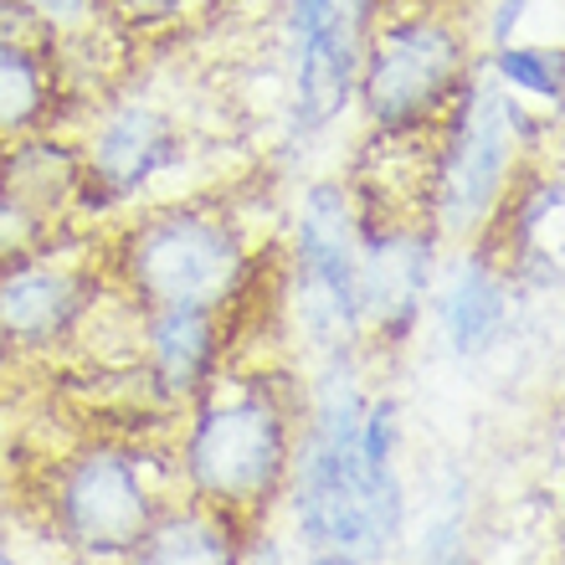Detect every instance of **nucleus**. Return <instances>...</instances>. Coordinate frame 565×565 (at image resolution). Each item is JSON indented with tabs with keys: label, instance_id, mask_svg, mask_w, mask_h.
Returning <instances> with one entry per match:
<instances>
[{
	"label": "nucleus",
	"instance_id": "1",
	"mask_svg": "<svg viewBox=\"0 0 565 565\" xmlns=\"http://www.w3.org/2000/svg\"><path fill=\"white\" fill-rule=\"evenodd\" d=\"M355 355L360 350L324 355V371L303 396V431H294L282 499L309 565H381L406 535L402 473H365L360 462L365 391Z\"/></svg>",
	"mask_w": 565,
	"mask_h": 565
},
{
	"label": "nucleus",
	"instance_id": "2",
	"mask_svg": "<svg viewBox=\"0 0 565 565\" xmlns=\"http://www.w3.org/2000/svg\"><path fill=\"white\" fill-rule=\"evenodd\" d=\"M253 242L226 206L170 201L124 216L108 237L104 273L139 309L191 303L226 313L253 282Z\"/></svg>",
	"mask_w": 565,
	"mask_h": 565
},
{
	"label": "nucleus",
	"instance_id": "3",
	"mask_svg": "<svg viewBox=\"0 0 565 565\" xmlns=\"http://www.w3.org/2000/svg\"><path fill=\"white\" fill-rule=\"evenodd\" d=\"M540 145V124L509 88H499L478 62L462 93L452 98L427 149V195L422 216L437 232V242H473L504 206L509 185L530 164V149Z\"/></svg>",
	"mask_w": 565,
	"mask_h": 565
},
{
	"label": "nucleus",
	"instance_id": "4",
	"mask_svg": "<svg viewBox=\"0 0 565 565\" xmlns=\"http://www.w3.org/2000/svg\"><path fill=\"white\" fill-rule=\"evenodd\" d=\"M473 67V26L452 0H386L360 46L355 108L371 135H431Z\"/></svg>",
	"mask_w": 565,
	"mask_h": 565
},
{
	"label": "nucleus",
	"instance_id": "5",
	"mask_svg": "<svg viewBox=\"0 0 565 565\" xmlns=\"http://www.w3.org/2000/svg\"><path fill=\"white\" fill-rule=\"evenodd\" d=\"M294 406L268 381L206 396L180 443L185 493L195 504H211L232 520L253 524L282 499L288 462H294Z\"/></svg>",
	"mask_w": 565,
	"mask_h": 565
},
{
	"label": "nucleus",
	"instance_id": "6",
	"mask_svg": "<svg viewBox=\"0 0 565 565\" xmlns=\"http://www.w3.org/2000/svg\"><path fill=\"white\" fill-rule=\"evenodd\" d=\"M360 232L365 206L350 180H309L288 226V303L319 360L360 350Z\"/></svg>",
	"mask_w": 565,
	"mask_h": 565
},
{
	"label": "nucleus",
	"instance_id": "7",
	"mask_svg": "<svg viewBox=\"0 0 565 565\" xmlns=\"http://www.w3.org/2000/svg\"><path fill=\"white\" fill-rule=\"evenodd\" d=\"M52 530L83 565H119L164 514L154 458L119 443H88L67 452L46 483Z\"/></svg>",
	"mask_w": 565,
	"mask_h": 565
},
{
	"label": "nucleus",
	"instance_id": "8",
	"mask_svg": "<svg viewBox=\"0 0 565 565\" xmlns=\"http://www.w3.org/2000/svg\"><path fill=\"white\" fill-rule=\"evenodd\" d=\"M83 149V195L77 211L114 216V211L145 201L160 180H170L191 154L185 124L145 93H119L104 108H93L88 129L77 135Z\"/></svg>",
	"mask_w": 565,
	"mask_h": 565
},
{
	"label": "nucleus",
	"instance_id": "9",
	"mask_svg": "<svg viewBox=\"0 0 565 565\" xmlns=\"http://www.w3.org/2000/svg\"><path fill=\"white\" fill-rule=\"evenodd\" d=\"M278 36L288 62V139H319L355 108L365 31L329 0H278Z\"/></svg>",
	"mask_w": 565,
	"mask_h": 565
},
{
	"label": "nucleus",
	"instance_id": "10",
	"mask_svg": "<svg viewBox=\"0 0 565 565\" xmlns=\"http://www.w3.org/2000/svg\"><path fill=\"white\" fill-rule=\"evenodd\" d=\"M57 237L42 253L0 268V340L15 355H52L67 344L104 288V257L57 253Z\"/></svg>",
	"mask_w": 565,
	"mask_h": 565
},
{
	"label": "nucleus",
	"instance_id": "11",
	"mask_svg": "<svg viewBox=\"0 0 565 565\" xmlns=\"http://www.w3.org/2000/svg\"><path fill=\"white\" fill-rule=\"evenodd\" d=\"M437 232L427 216H365L360 232V324L381 344H406L437 282Z\"/></svg>",
	"mask_w": 565,
	"mask_h": 565
},
{
	"label": "nucleus",
	"instance_id": "12",
	"mask_svg": "<svg viewBox=\"0 0 565 565\" xmlns=\"http://www.w3.org/2000/svg\"><path fill=\"white\" fill-rule=\"evenodd\" d=\"M139 313V350H145V375L164 402H201L226 355V319L216 309H191V303H160Z\"/></svg>",
	"mask_w": 565,
	"mask_h": 565
},
{
	"label": "nucleus",
	"instance_id": "13",
	"mask_svg": "<svg viewBox=\"0 0 565 565\" xmlns=\"http://www.w3.org/2000/svg\"><path fill=\"white\" fill-rule=\"evenodd\" d=\"M431 303H437L447 350L458 360H483L509 334L514 282L483 242H462L458 257L447 263L443 282H431Z\"/></svg>",
	"mask_w": 565,
	"mask_h": 565
},
{
	"label": "nucleus",
	"instance_id": "14",
	"mask_svg": "<svg viewBox=\"0 0 565 565\" xmlns=\"http://www.w3.org/2000/svg\"><path fill=\"white\" fill-rule=\"evenodd\" d=\"M0 191L26 201L52 226H67L77 211V195H83V149H77V135L36 129V135L0 145Z\"/></svg>",
	"mask_w": 565,
	"mask_h": 565
},
{
	"label": "nucleus",
	"instance_id": "15",
	"mask_svg": "<svg viewBox=\"0 0 565 565\" xmlns=\"http://www.w3.org/2000/svg\"><path fill=\"white\" fill-rule=\"evenodd\" d=\"M253 524L232 520L211 504H164V514L149 524V535L119 565H242Z\"/></svg>",
	"mask_w": 565,
	"mask_h": 565
},
{
	"label": "nucleus",
	"instance_id": "16",
	"mask_svg": "<svg viewBox=\"0 0 565 565\" xmlns=\"http://www.w3.org/2000/svg\"><path fill=\"white\" fill-rule=\"evenodd\" d=\"M67 104L57 77V52L26 42H0V145L36 129H57Z\"/></svg>",
	"mask_w": 565,
	"mask_h": 565
},
{
	"label": "nucleus",
	"instance_id": "17",
	"mask_svg": "<svg viewBox=\"0 0 565 565\" xmlns=\"http://www.w3.org/2000/svg\"><path fill=\"white\" fill-rule=\"evenodd\" d=\"M483 73L509 88L520 104H545L561 108L565 98V52L555 42H504V46H483L478 52Z\"/></svg>",
	"mask_w": 565,
	"mask_h": 565
},
{
	"label": "nucleus",
	"instance_id": "18",
	"mask_svg": "<svg viewBox=\"0 0 565 565\" xmlns=\"http://www.w3.org/2000/svg\"><path fill=\"white\" fill-rule=\"evenodd\" d=\"M201 0H104V21L119 36H160L191 21Z\"/></svg>",
	"mask_w": 565,
	"mask_h": 565
},
{
	"label": "nucleus",
	"instance_id": "19",
	"mask_svg": "<svg viewBox=\"0 0 565 565\" xmlns=\"http://www.w3.org/2000/svg\"><path fill=\"white\" fill-rule=\"evenodd\" d=\"M57 232L62 226L36 216L26 201H15L11 191H0V268H6V263H21V257H31V253H42Z\"/></svg>",
	"mask_w": 565,
	"mask_h": 565
},
{
	"label": "nucleus",
	"instance_id": "20",
	"mask_svg": "<svg viewBox=\"0 0 565 565\" xmlns=\"http://www.w3.org/2000/svg\"><path fill=\"white\" fill-rule=\"evenodd\" d=\"M36 21L46 26L52 42H77V36H93L104 31V0H21Z\"/></svg>",
	"mask_w": 565,
	"mask_h": 565
},
{
	"label": "nucleus",
	"instance_id": "21",
	"mask_svg": "<svg viewBox=\"0 0 565 565\" xmlns=\"http://www.w3.org/2000/svg\"><path fill=\"white\" fill-rule=\"evenodd\" d=\"M412 565H473L468 561V535H462V520L447 514V520L427 524V535L417 540V561Z\"/></svg>",
	"mask_w": 565,
	"mask_h": 565
},
{
	"label": "nucleus",
	"instance_id": "22",
	"mask_svg": "<svg viewBox=\"0 0 565 565\" xmlns=\"http://www.w3.org/2000/svg\"><path fill=\"white\" fill-rule=\"evenodd\" d=\"M329 6H334L344 21H355L360 31H371V21L386 11V0H329Z\"/></svg>",
	"mask_w": 565,
	"mask_h": 565
},
{
	"label": "nucleus",
	"instance_id": "23",
	"mask_svg": "<svg viewBox=\"0 0 565 565\" xmlns=\"http://www.w3.org/2000/svg\"><path fill=\"white\" fill-rule=\"evenodd\" d=\"M242 565H282V551L273 535H247V555H242Z\"/></svg>",
	"mask_w": 565,
	"mask_h": 565
},
{
	"label": "nucleus",
	"instance_id": "24",
	"mask_svg": "<svg viewBox=\"0 0 565 565\" xmlns=\"http://www.w3.org/2000/svg\"><path fill=\"white\" fill-rule=\"evenodd\" d=\"M15 360H21V355H15V350H11V344H6V340H0V375H6V371H15Z\"/></svg>",
	"mask_w": 565,
	"mask_h": 565
},
{
	"label": "nucleus",
	"instance_id": "25",
	"mask_svg": "<svg viewBox=\"0 0 565 565\" xmlns=\"http://www.w3.org/2000/svg\"><path fill=\"white\" fill-rule=\"evenodd\" d=\"M0 565H11V561H0Z\"/></svg>",
	"mask_w": 565,
	"mask_h": 565
}]
</instances>
